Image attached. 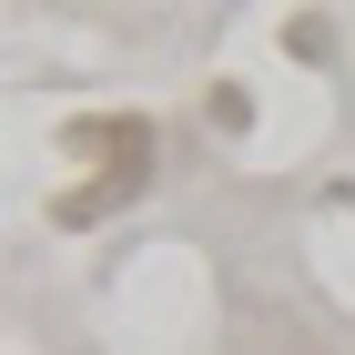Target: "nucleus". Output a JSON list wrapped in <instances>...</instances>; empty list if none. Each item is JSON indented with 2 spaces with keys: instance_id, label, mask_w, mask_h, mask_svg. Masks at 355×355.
Segmentation results:
<instances>
[]
</instances>
